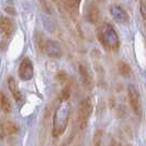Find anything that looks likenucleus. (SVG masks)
I'll use <instances>...</instances> for the list:
<instances>
[{"label":"nucleus","mask_w":146,"mask_h":146,"mask_svg":"<svg viewBox=\"0 0 146 146\" xmlns=\"http://www.w3.org/2000/svg\"><path fill=\"white\" fill-rule=\"evenodd\" d=\"M96 33H97V38L99 43L101 44V46L106 51L111 52V53L119 51L121 42H120L119 34L112 24H110L108 22L98 23Z\"/></svg>","instance_id":"obj_1"},{"label":"nucleus","mask_w":146,"mask_h":146,"mask_svg":"<svg viewBox=\"0 0 146 146\" xmlns=\"http://www.w3.org/2000/svg\"><path fill=\"white\" fill-rule=\"evenodd\" d=\"M69 117H70V106H69L68 100L59 99V103L53 117L52 135L55 139L62 136L66 132L68 122H69Z\"/></svg>","instance_id":"obj_2"},{"label":"nucleus","mask_w":146,"mask_h":146,"mask_svg":"<svg viewBox=\"0 0 146 146\" xmlns=\"http://www.w3.org/2000/svg\"><path fill=\"white\" fill-rule=\"evenodd\" d=\"M92 110H94V106L90 98H85L81 100L78 107V112H77V125L79 130L84 131L88 126L90 117L92 114Z\"/></svg>","instance_id":"obj_3"},{"label":"nucleus","mask_w":146,"mask_h":146,"mask_svg":"<svg viewBox=\"0 0 146 146\" xmlns=\"http://www.w3.org/2000/svg\"><path fill=\"white\" fill-rule=\"evenodd\" d=\"M15 30H17V25L12 19H10L9 17L0 18V34L3 38L5 43L8 38H10L15 34Z\"/></svg>","instance_id":"obj_4"},{"label":"nucleus","mask_w":146,"mask_h":146,"mask_svg":"<svg viewBox=\"0 0 146 146\" xmlns=\"http://www.w3.org/2000/svg\"><path fill=\"white\" fill-rule=\"evenodd\" d=\"M127 98L130 107L136 115H141V96L137 88L134 86H130L127 88Z\"/></svg>","instance_id":"obj_5"},{"label":"nucleus","mask_w":146,"mask_h":146,"mask_svg":"<svg viewBox=\"0 0 146 146\" xmlns=\"http://www.w3.org/2000/svg\"><path fill=\"white\" fill-rule=\"evenodd\" d=\"M34 76V67L32 60L28 57L22 60L19 66V77L21 80L28 81L31 80Z\"/></svg>","instance_id":"obj_6"},{"label":"nucleus","mask_w":146,"mask_h":146,"mask_svg":"<svg viewBox=\"0 0 146 146\" xmlns=\"http://www.w3.org/2000/svg\"><path fill=\"white\" fill-rule=\"evenodd\" d=\"M110 15L113 18L114 21L121 23V24H126L130 21V17H129L127 11L124 8L117 6V5H113L110 7Z\"/></svg>","instance_id":"obj_7"},{"label":"nucleus","mask_w":146,"mask_h":146,"mask_svg":"<svg viewBox=\"0 0 146 146\" xmlns=\"http://www.w3.org/2000/svg\"><path fill=\"white\" fill-rule=\"evenodd\" d=\"M53 1L58 3L63 8V10L69 15H77L81 2V0H53Z\"/></svg>","instance_id":"obj_8"},{"label":"nucleus","mask_w":146,"mask_h":146,"mask_svg":"<svg viewBox=\"0 0 146 146\" xmlns=\"http://www.w3.org/2000/svg\"><path fill=\"white\" fill-rule=\"evenodd\" d=\"M43 53H46L50 57H54V58H58L62 56V47L60 44L56 41L53 40H47L45 41L43 47Z\"/></svg>","instance_id":"obj_9"},{"label":"nucleus","mask_w":146,"mask_h":146,"mask_svg":"<svg viewBox=\"0 0 146 146\" xmlns=\"http://www.w3.org/2000/svg\"><path fill=\"white\" fill-rule=\"evenodd\" d=\"M19 133V126L15 122L11 121H2L0 122V136L7 137V136H13Z\"/></svg>","instance_id":"obj_10"},{"label":"nucleus","mask_w":146,"mask_h":146,"mask_svg":"<svg viewBox=\"0 0 146 146\" xmlns=\"http://www.w3.org/2000/svg\"><path fill=\"white\" fill-rule=\"evenodd\" d=\"M79 74H80V78L84 86L87 89H92L95 84H94V76H92L90 68L87 65L80 64L79 65Z\"/></svg>","instance_id":"obj_11"},{"label":"nucleus","mask_w":146,"mask_h":146,"mask_svg":"<svg viewBox=\"0 0 146 146\" xmlns=\"http://www.w3.org/2000/svg\"><path fill=\"white\" fill-rule=\"evenodd\" d=\"M7 82H8V88H9L11 95L13 97V99H15L17 102H22L23 96H22V92L20 91V89H19V86L17 85V81H15V78L13 77H9Z\"/></svg>","instance_id":"obj_12"},{"label":"nucleus","mask_w":146,"mask_h":146,"mask_svg":"<svg viewBox=\"0 0 146 146\" xmlns=\"http://www.w3.org/2000/svg\"><path fill=\"white\" fill-rule=\"evenodd\" d=\"M88 20L95 24L100 22V11L96 3H91L88 8Z\"/></svg>","instance_id":"obj_13"},{"label":"nucleus","mask_w":146,"mask_h":146,"mask_svg":"<svg viewBox=\"0 0 146 146\" xmlns=\"http://www.w3.org/2000/svg\"><path fill=\"white\" fill-rule=\"evenodd\" d=\"M0 110L3 113H6V114L10 113L11 110H12L11 102H10L9 98H8L7 95L3 91H0Z\"/></svg>","instance_id":"obj_14"},{"label":"nucleus","mask_w":146,"mask_h":146,"mask_svg":"<svg viewBox=\"0 0 146 146\" xmlns=\"http://www.w3.org/2000/svg\"><path fill=\"white\" fill-rule=\"evenodd\" d=\"M117 69H119L120 75L125 77V78H127V77L131 76V73H132L131 66L129 65L127 63H125V62H120L117 64Z\"/></svg>","instance_id":"obj_15"},{"label":"nucleus","mask_w":146,"mask_h":146,"mask_svg":"<svg viewBox=\"0 0 146 146\" xmlns=\"http://www.w3.org/2000/svg\"><path fill=\"white\" fill-rule=\"evenodd\" d=\"M103 135L104 134L101 130L96 132L94 137V146H103Z\"/></svg>","instance_id":"obj_16"},{"label":"nucleus","mask_w":146,"mask_h":146,"mask_svg":"<svg viewBox=\"0 0 146 146\" xmlns=\"http://www.w3.org/2000/svg\"><path fill=\"white\" fill-rule=\"evenodd\" d=\"M35 41H36V45H37V47H38V50L43 53V47H44V43H45V40L43 38L41 33H37L36 34Z\"/></svg>","instance_id":"obj_17"},{"label":"nucleus","mask_w":146,"mask_h":146,"mask_svg":"<svg viewBox=\"0 0 146 146\" xmlns=\"http://www.w3.org/2000/svg\"><path fill=\"white\" fill-rule=\"evenodd\" d=\"M139 10H141V13H142V17H143V20H145L146 19V0H141Z\"/></svg>","instance_id":"obj_18"},{"label":"nucleus","mask_w":146,"mask_h":146,"mask_svg":"<svg viewBox=\"0 0 146 146\" xmlns=\"http://www.w3.org/2000/svg\"><path fill=\"white\" fill-rule=\"evenodd\" d=\"M68 79V76L65 72H59L58 75H57V80H59L60 82H65Z\"/></svg>","instance_id":"obj_19"},{"label":"nucleus","mask_w":146,"mask_h":146,"mask_svg":"<svg viewBox=\"0 0 146 146\" xmlns=\"http://www.w3.org/2000/svg\"><path fill=\"white\" fill-rule=\"evenodd\" d=\"M109 146H122V144L117 141V139H110V143H109Z\"/></svg>","instance_id":"obj_20"},{"label":"nucleus","mask_w":146,"mask_h":146,"mask_svg":"<svg viewBox=\"0 0 146 146\" xmlns=\"http://www.w3.org/2000/svg\"><path fill=\"white\" fill-rule=\"evenodd\" d=\"M98 1H99V2H103V1H104V0H98Z\"/></svg>","instance_id":"obj_21"},{"label":"nucleus","mask_w":146,"mask_h":146,"mask_svg":"<svg viewBox=\"0 0 146 146\" xmlns=\"http://www.w3.org/2000/svg\"><path fill=\"white\" fill-rule=\"evenodd\" d=\"M125 146H132V145H130V144H127V145H125Z\"/></svg>","instance_id":"obj_22"}]
</instances>
